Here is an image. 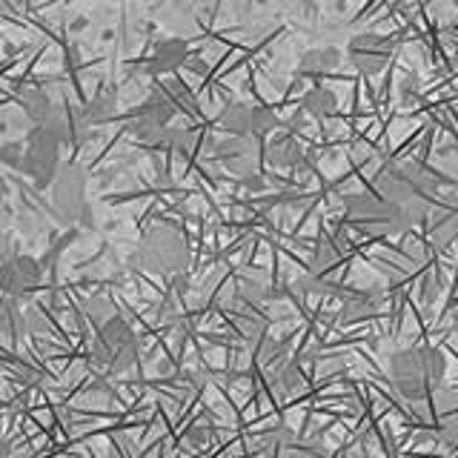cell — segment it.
<instances>
[{
	"label": "cell",
	"instance_id": "obj_9",
	"mask_svg": "<svg viewBox=\"0 0 458 458\" xmlns=\"http://www.w3.org/2000/svg\"><path fill=\"white\" fill-rule=\"evenodd\" d=\"M186 57H190V47H186V40L181 38H161L152 47V55H149V72L155 75H166V72H175L186 64Z\"/></svg>",
	"mask_w": 458,
	"mask_h": 458
},
{
	"label": "cell",
	"instance_id": "obj_2",
	"mask_svg": "<svg viewBox=\"0 0 458 458\" xmlns=\"http://www.w3.org/2000/svg\"><path fill=\"white\" fill-rule=\"evenodd\" d=\"M190 264V243L169 224H155L140 235L135 250V267L149 276H178Z\"/></svg>",
	"mask_w": 458,
	"mask_h": 458
},
{
	"label": "cell",
	"instance_id": "obj_15",
	"mask_svg": "<svg viewBox=\"0 0 458 458\" xmlns=\"http://www.w3.org/2000/svg\"><path fill=\"white\" fill-rule=\"evenodd\" d=\"M304 386V369L298 361H281L272 372V390L281 395H293Z\"/></svg>",
	"mask_w": 458,
	"mask_h": 458
},
{
	"label": "cell",
	"instance_id": "obj_7",
	"mask_svg": "<svg viewBox=\"0 0 458 458\" xmlns=\"http://www.w3.org/2000/svg\"><path fill=\"white\" fill-rule=\"evenodd\" d=\"M43 281V267L32 255H12L6 264H0V293L6 298L32 295Z\"/></svg>",
	"mask_w": 458,
	"mask_h": 458
},
{
	"label": "cell",
	"instance_id": "obj_11",
	"mask_svg": "<svg viewBox=\"0 0 458 458\" xmlns=\"http://www.w3.org/2000/svg\"><path fill=\"white\" fill-rule=\"evenodd\" d=\"M344 61V52L338 47H312L301 57V72L304 75H324V72H335Z\"/></svg>",
	"mask_w": 458,
	"mask_h": 458
},
{
	"label": "cell",
	"instance_id": "obj_18",
	"mask_svg": "<svg viewBox=\"0 0 458 458\" xmlns=\"http://www.w3.org/2000/svg\"><path fill=\"white\" fill-rule=\"evenodd\" d=\"M376 312H378V298L372 293H361L341 304V321H364Z\"/></svg>",
	"mask_w": 458,
	"mask_h": 458
},
{
	"label": "cell",
	"instance_id": "obj_29",
	"mask_svg": "<svg viewBox=\"0 0 458 458\" xmlns=\"http://www.w3.org/2000/svg\"><path fill=\"white\" fill-rule=\"evenodd\" d=\"M241 183H243V190H250V192H261V190H267V181H264L261 172H255V175L241 178Z\"/></svg>",
	"mask_w": 458,
	"mask_h": 458
},
{
	"label": "cell",
	"instance_id": "obj_10",
	"mask_svg": "<svg viewBox=\"0 0 458 458\" xmlns=\"http://www.w3.org/2000/svg\"><path fill=\"white\" fill-rule=\"evenodd\" d=\"M218 126L233 138H252V106L233 100L218 114Z\"/></svg>",
	"mask_w": 458,
	"mask_h": 458
},
{
	"label": "cell",
	"instance_id": "obj_23",
	"mask_svg": "<svg viewBox=\"0 0 458 458\" xmlns=\"http://www.w3.org/2000/svg\"><path fill=\"white\" fill-rule=\"evenodd\" d=\"M429 438L436 441V447L441 450V453H453L455 450V444H458V419L455 415H447L433 433H429Z\"/></svg>",
	"mask_w": 458,
	"mask_h": 458
},
{
	"label": "cell",
	"instance_id": "obj_27",
	"mask_svg": "<svg viewBox=\"0 0 458 458\" xmlns=\"http://www.w3.org/2000/svg\"><path fill=\"white\" fill-rule=\"evenodd\" d=\"M281 458H329L324 447H312V444H293Z\"/></svg>",
	"mask_w": 458,
	"mask_h": 458
},
{
	"label": "cell",
	"instance_id": "obj_22",
	"mask_svg": "<svg viewBox=\"0 0 458 458\" xmlns=\"http://www.w3.org/2000/svg\"><path fill=\"white\" fill-rule=\"evenodd\" d=\"M295 444V433L290 427H276L269 429V433H264L261 438H258V447H261L264 453H286Z\"/></svg>",
	"mask_w": 458,
	"mask_h": 458
},
{
	"label": "cell",
	"instance_id": "obj_5",
	"mask_svg": "<svg viewBox=\"0 0 458 458\" xmlns=\"http://www.w3.org/2000/svg\"><path fill=\"white\" fill-rule=\"evenodd\" d=\"M52 207L66 224L95 226L89 198H86V172L75 164L61 166V172L52 181Z\"/></svg>",
	"mask_w": 458,
	"mask_h": 458
},
{
	"label": "cell",
	"instance_id": "obj_17",
	"mask_svg": "<svg viewBox=\"0 0 458 458\" xmlns=\"http://www.w3.org/2000/svg\"><path fill=\"white\" fill-rule=\"evenodd\" d=\"M23 333H26V315L14 304V298H4L0 301V335L18 341Z\"/></svg>",
	"mask_w": 458,
	"mask_h": 458
},
{
	"label": "cell",
	"instance_id": "obj_6",
	"mask_svg": "<svg viewBox=\"0 0 458 458\" xmlns=\"http://www.w3.org/2000/svg\"><path fill=\"white\" fill-rule=\"evenodd\" d=\"M21 169L26 172L38 190H49L55 175L61 172V140L47 126H38L26 140L21 157Z\"/></svg>",
	"mask_w": 458,
	"mask_h": 458
},
{
	"label": "cell",
	"instance_id": "obj_33",
	"mask_svg": "<svg viewBox=\"0 0 458 458\" xmlns=\"http://www.w3.org/2000/svg\"><path fill=\"white\" fill-rule=\"evenodd\" d=\"M455 9H458V0H455Z\"/></svg>",
	"mask_w": 458,
	"mask_h": 458
},
{
	"label": "cell",
	"instance_id": "obj_20",
	"mask_svg": "<svg viewBox=\"0 0 458 458\" xmlns=\"http://www.w3.org/2000/svg\"><path fill=\"white\" fill-rule=\"evenodd\" d=\"M453 238H458V212L436 215L433 226H429V241H433L438 250H444Z\"/></svg>",
	"mask_w": 458,
	"mask_h": 458
},
{
	"label": "cell",
	"instance_id": "obj_30",
	"mask_svg": "<svg viewBox=\"0 0 458 458\" xmlns=\"http://www.w3.org/2000/svg\"><path fill=\"white\" fill-rule=\"evenodd\" d=\"M12 255H14L12 238H9V235H0V264H6Z\"/></svg>",
	"mask_w": 458,
	"mask_h": 458
},
{
	"label": "cell",
	"instance_id": "obj_1",
	"mask_svg": "<svg viewBox=\"0 0 458 458\" xmlns=\"http://www.w3.org/2000/svg\"><path fill=\"white\" fill-rule=\"evenodd\" d=\"M447 376V358L433 347L401 350L390 358V381L407 401H429Z\"/></svg>",
	"mask_w": 458,
	"mask_h": 458
},
{
	"label": "cell",
	"instance_id": "obj_19",
	"mask_svg": "<svg viewBox=\"0 0 458 458\" xmlns=\"http://www.w3.org/2000/svg\"><path fill=\"white\" fill-rule=\"evenodd\" d=\"M23 112L32 118L38 126H43L49 118H52V112H55V104H52V98L43 92V89H29L23 92Z\"/></svg>",
	"mask_w": 458,
	"mask_h": 458
},
{
	"label": "cell",
	"instance_id": "obj_31",
	"mask_svg": "<svg viewBox=\"0 0 458 458\" xmlns=\"http://www.w3.org/2000/svg\"><path fill=\"white\" fill-rule=\"evenodd\" d=\"M453 329H455V335H458V315H455V321H453Z\"/></svg>",
	"mask_w": 458,
	"mask_h": 458
},
{
	"label": "cell",
	"instance_id": "obj_24",
	"mask_svg": "<svg viewBox=\"0 0 458 458\" xmlns=\"http://www.w3.org/2000/svg\"><path fill=\"white\" fill-rule=\"evenodd\" d=\"M278 126H281L278 114L272 112L269 106H252V138H255V140L272 135Z\"/></svg>",
	"mask_w": 458,
	"mask_h": 458
},
{
	"label": "cell",
	"instance_id": "obj_28",
	"mask_svg": "<svg viewBox=\"0 0 458 458\" xmlns=\"http://www.w3.org/2000/svg\"><path fill=\"white\" fill-rule=\"evenodd\" d=\"M209 438H212V427L204 424V421H200V424H192V427H190V433H186V441H190L192 447H207Z\"/></svg>",
	"mask_w": 458,
	"mask_h": 458
},
{
	"label": "cell",
	"instance_id": "obj_25",
	"mask_svg": "<svg viewBox=\"0 0 458 458\" xmlns=\"http://www.w3.org/2000/svg\"><path fill=\"white\" fill-rule=\"evenodd\" d=\"M286 355V344L278 341V338H269V335H261L258 338V361L272 367V364H281Z\"/></svg>",
	"mask_w": 458,
	"mask_h": 458
},
{
	"label": "cell",
	"instance_id": "obj_4",
	"mask_svg": "<svg viewBox=\"0 0 458 458\" xmlns=\"http://www.w3.org/2000/svg\"><path fill=\"white\" fill-rule=\"evenodd\" d=\"M344 218H347L350 226L361 229L367 235H401L415 226L401 207L386 204L384 198L367 192L344 198Z\"/></svg>",
	"mask_w": 458,
	"mask_h": 458
},
{
	"label": "cell",
	"instance_id": "obj_16",
	"mask_svg": "<svg viewBox=\"0 0 458 458\" xmlns=\"http://www.w3.org/2000/svg\"><path fill=\"white\" fill-rule=\"evenodd\" d=\"M301 106H304V112L312 114V118H327V114L335 112L338 98L333 89H327V86H312V89L301 98Z\"/></svg>",
	"mask_w": 458,
	"mask_h": 458
},
{
	"label": "cell",
	"instance_id": "obj_14",
	"mask_svg": "<svg viewBox=\"0 0 458 458\" xmlns=\"http://www.w3.org/2000/svg\"><path fill=\"white\" fill-rule=\"evenodd\" d=\"M341 247L338 241L333 238H321L315 243V252H312V272H318V276H335V267L341 264Z\"/></svg>",
	"mask_w": 458,
	"mask_h": 458
},
{
	"label": "cell",
	"instance_id": "obj_8",
	"mask_svg": "<svg viewBox=\"0 0 458 458\" xmlns=\"http://www.w3.org/2000/svg\"><path fill=\"white\" fill-rule=\"evenodd\" d=\"M390 40L376 35V32H361L352 35L347 43L350 64L361 72V75H378V72L390 61Z\"/></svg>",
	"mask_w": 458,
	"mask_h": 458
},
{
	"label": "cell",
	"instance_id": "obj_12",
	"mask_svg": "<svg viewBox=\"0 0 458 458\" xmlns=\"http://www.w3.org/2000/svg\"><path fill=\"white\" fill-rule=\"evenodd\" d=\"M114 112H118V92L112 89V86H104V89H98V95L81 109L86 126H98V123H106L109 118H114Z\"/></svg>",
	"mask_w": 458,
	"mask_h": 458
},
{
	"label": "cell",
	"instance_id": "obj_21",
	"mask_svg": "<svg viewBox=\"0 0 458 458\" xmlns=\"http://www.w3.org/2000/svg\"><path fill=\"white\" fill-rule=\"evenodd\" d=\"M164 147L172 155L186 157L195 149V132H190V129H183V126H169L166 135H164Z\"/></svg>",
	"mask_w": 458,
	"mask_h": 458
},
{
	"label": "cell",
	"instance_id": "obj_3",
	"mask_svg": "<svg viewBox=\"0 0 458 458\" xmlns=\"http://www.w3.org/2000/svg\"><path fill=\"white\" fill-rule=\"evenodd\" d=\"M89 361L95 369L109 376H123L138 361V335L123 315H112L98 327V338L92 341Z\"/></svg>",
	"mask_w": 458,
	"mask_h": 458
},
{
	"label": "cell",
	"instance_id": "obj_26",
	"mask_svg": "<svg viewBox=\"0 0 458 458\" xmlns=\"http://www.w3.org/2000/svg\"><path fill=\"white\" fill-rule=\"evenodd\" d=\"M86 312H89V318L100 327V324H104V321H109L112 318V315H118V312H114V307H112V301L109 298H92L89 301V304H86Z\"/></svg>",
	"mask_w": 458,
	"mask_h": 458
},
{
	"label": "cell",
	"instance_id": "obj_13",
	"mask_svg": "<svg viewBox=\"0 0 458 458\" xmlns=\"http://www.w3.org/2000/svg\"><path fill=\"white\" fill-rule=\"evenodd\" d=\"M304 157H307L304 149H301V143L293 135L269 140V147H267V161L272 166H281V169H295Z\"/></svg>",
	"mask_w": 458,
	"mask_h": 458
},
{
	"label": "cell",
	"instance_id": "obj_32",
	"mask_svg": "<svg viewBox=\"0 0 458 458\" xmlns=\"http://www.w3.org/2000/svg\"><path fill=\"white\" fill-rule=\"evenodd\" d=\"M0 204H4V190H0Z\"/></svg>",
	"mask_w": 458,
	"mask_h": 458
}]
</instances>
